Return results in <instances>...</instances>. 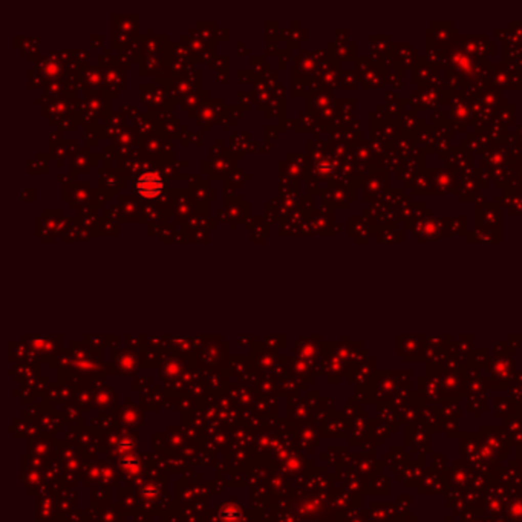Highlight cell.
I'll return each mask as SVG.
<instances>
[{"label": "cell", "mask_w": 522, "mask_h": 522, "mask_svg": "<svg viewBox=\"0 0 522 522\" xmlns=\"http://www.w3.org/2000/svg\"><path fill=\"white\" fill-rule=\"evenodd\" d=\"M137 190L144 198H155L163 190V179L157 173L143 175L137 182Z\"/></svg>", "instance_id": "cell-1"}]
</instances>
